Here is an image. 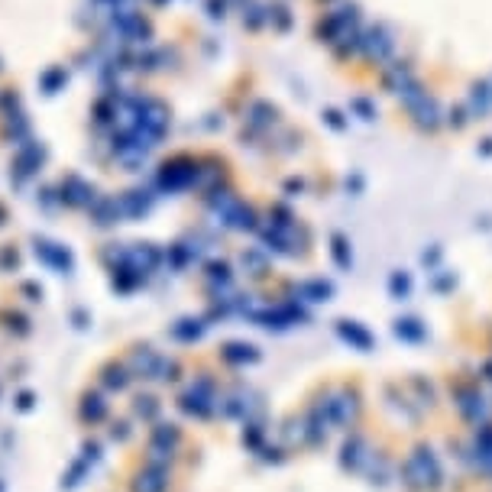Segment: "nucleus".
<instances>
[{
  "label": "nucleus",
  "instance_id": "nucleus-1",
  "mask_svg": "<svg viewBox=\"0 0 492 492\" xmlns=\"http://www.w3.org/2000/svg\"><path fill=\"white\" fill-rule=\"evenodd\" d=\"M402 480H405L408 489H415V492L438 489L440 480H444V470H440V460L434 457V450L431 447L411 450L405 467H402Z\"/></svg>",
  "mask_w": 492,
  "mask_h": 492
},
{
  "label": "nucleus",
  "instance_id": "nucleus-2",
  "mask_svg": "<svg viewBox=\"0 0 492 492\" xmlns=\"http://www.w3.org/2000/svg\"><path fill=\"white\" fill-rule=\"evenodd\" d=\"M457 408H460V415L467 418L470 424H476V428H482V424L492 421V405L480 389H460V392H457Z\"/></svg>",
  "mask_w": 492,
  "mask_h": 492
},
{
  "label": "nucleus",
  "instance_id": "nucleus-3",
  "mask_svg": "<svg viewBox=\"0 0 492 492\" xmlns=\"http://www.w3.org/2000/svg\"><path fill=\"white\" fill-rule=\"evenodd\" d=\"M214 402H217V396H214V389H211L207 379H201L198 385H192V389L182 396V408L188 411V415H198V418L211 415V411H214Z\"/></svg>",
  "mask_w": 492,
  "mask_h": 492
},
{
  "label": "nucleus",
  "instance_id": "nucleus-4",
  "mask_svg": "<svg viewBox=\"0 0 492 492\" xmlns=\"http://www.w3.org/2000/svg\"><path fill=\"white\" fill-rule=\"evenodd\" d=\"M327 418H331V424H350L360 411V402H356L353 392H337V396H327L321 402Z\"/></svg>",
  "mask_w": 492,
  "mask_h": 492
},
{
  "label": "nucleus",
  "instance_id": "nucleus-5",
  "mask_svg": "<svg viewBox=\"0 0 492 492\" xmlns=\"http://www.w3.org/2000/svg\"><path fill=\"white\" fill-rule=\"evenodd\" d=\"M369 460H373V450H369L366 438L353 434V438L343 444V450H340V463H343V467H347L350 473H366Z\"/></svg>",
  "mask_w": 492,
  "mask_h": 492
},
{
  "label": "nucleus",
  "instance_id": "nucleus-6",
  "mask_svg": "<svg viewBox=\"0 0 492 492\" xmlns=\"http://www.w3.org/2000/svg\"><path fill=\"white\" fill-rule=\"evenodd\" d=\"M340 337L343 340H350V343H356L360 350H369V343H373V337L360 327L356 321H340Z\"/></svg>",
  "mask_w": 492,
  "mask_h": 492
},
{
  "label": "nucleus",
  "instance_id": "nucleus-7",
  "mask_svg": "<svg viewBox=\"0 0 492 492\" xmlns=\"http://www.w3.org/2000/svg\"><path fill=\"white\" fill-rule=\"evenodd\" d=\"M162 489H165V470H162V467L146 470L136 482V492H162Z\"/></svg>",
  "mask_w": 492,
  "mask_h": 492
},
{
  "label": "nucleus",
  "instance_id": "nucleus-8",
  "mask_svg": "<svg viewBox=\"0 0 492 492\" xmlns=\"http://www.w3.org/2000/svg\"><path fill=\"white\" fill-rule=\"evenodd\" d=\"M396 334L402 340H421V337H424V327H421V321H415V318H405V321L396 324Z\"/></svg>",
  "mask_w": 492,
  "mask_h": 492
},
{
  "label": "nucleus",
  "instance_id": "nucleus-9",
  "mask_svg": "<svg viewBox=\"0 0 492 492\" xmlns=\"http://www.w3.org/2000/svg\"><path fill=\"white\" fill-rule=\"evenodd\" d=\"M224 360H230V363H249V360H256V350L243 347V343H230L224 350Z\"/></svg>",
  "mask_w": 492,
  "mask_h": 492
},
{
  "label": "nucleus",
  "instance_id": "nucleus-10",
  "mask_svg": "<svg viewBox=\"0 0 492 492\" xmlns=\"http://www.w3.org/2000/svg\"><path fill=\"white\" fill-rule=\"evenodd\" d=\"M198 334H201V321H178V327H175L178 340H194Z\"/></svg>",
  "mask_w": 492,
  "mask_h": 492
},
{
  "label": "nucleus",
  "instance_id": "nucleus-11",
  "mask_svg": "<svg viewBox=\"0 0 492 492\" xmlns=\"http://www.w3.org/2000/svg\"><path fill=\"white\" fill-rule=\"evenodd\" d=\"M101 415H104V402H101V398H88V405H85V418L97 421Z\"/></svg>",
  "mask_w": 492,
  "mask_h": 492
},
{
  "label": "nucleus",
  "instance_id": "nucleus-12",
  "mask_svg": "<svg viewBox=\"0 0 492 492\" xmlns=\"http://www.w3.org/2000/svg\"><path fill=\"white\" fill-rule=\"evenodd\" d=\"M334 256H337V263H340V266H350V256H347V243H343L340 236H334Z\"/></svg>",
  "mask_w": 492,
  "mask_h": 492
},
{
  "label": "nucleus",
  "instance_id": "nucleus-13",
  "mask_svg": "<svg viewBox=\"0 0 492 492\" xmlns=\"http://www.w3.org/2000/svg\"><path fill=\"white\" fill-rule=\"evenodd\" d=\"M389 285H392V291H396V295H408V289H411L408 276H392V282H389Z\"/></svg>",
  "mask_w": 492,
  "mask_h": 492
},
{
  "label": "nucleus",
  "instance_id": "nucleus-14",
  "mask_svg": "<svg viewBox=\"0 0 492 492\" xmlns=\"http://www.w3.org/2000/svg\"><path fill=\"white\" fill-rule=\"evenodd\" d=\"M107 385H110V389L127 385V373H123V369H110V373H107Z\"/></svg>",
  "mask_w": 492,
  "mask_h": 492
},
{
  "label": "nucleus",
  "instance_id": "nucleus-15",
  "mask_svg": "<svg viewBox=\"0 0 492 492\" xmlns=\"http://www.w3.org/2000/svg\"><path fill=\"white\" fill-rule=\"evenodd\" d=\"M139 415H156V405H152V398H139Z\"/></svg>",
  "mask_w": 492,
  "mask_h": 492
}]
</instances>
